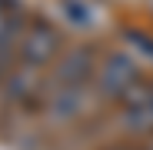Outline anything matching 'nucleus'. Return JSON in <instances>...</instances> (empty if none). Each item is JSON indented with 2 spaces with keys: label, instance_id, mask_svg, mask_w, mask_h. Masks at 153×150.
Wrapping results in <instances>:
<instances>
[{
  "label": "nucleus",
  "instance_id": "obj_1",
  "mask_svg": "<svg viewBox=\"0 0 153 150\" xmlns=\"http://www.w3.org/2000/svg\"><path fill=\"white\" fill-rule=\"evenodd\" d=\"M133 84H137V67L123 54H113L103 63V70H100V87H103V93H120L123 97Z\"/></svg>",
  "mask_w": 153,
  "mask_h": 150
},
{
  "label": "nucleus",
  "instance_id": "obj_2",
  "mask_svg": "<svg viewBox=\"0 0 153 150\" xmlns=\"http://www.w3.org/2000/svg\"><path fill=\"white\" fill-rule=\"evenodd\" d=\"M93 54L90 50H73V54H67L57 67V80L63 87H83V80L90 77V70H93Z\"/></svg>",
  "mask_w": 153,
  "mask_h": 150
},
{
  "label": "nucleus",
  "instance_id": "obj_3",
  "mask_svg": "<svg viewBox=\"0 0 153 150\" xmlns=\"http://www.w3.org/2000/svg\"><path fill=\"white\" fill-rule=\"evenodd\" d=\"M57 54V34L50 27H33L27 37H23V57L30 63H43Z\"/></svg>",
  "mask_w": 153,
  "mask_h": 150
},
{
  "label": "nucleus",
  "instance_id": "obj_4",
  "mask_svg": "<svg viewBox=\"0 0 153 150\" xmlns=\"http://www.w3.org/2000/svg\"><path fill=\"white\" fill-rule=\"evenodd\" d=\"M50 110H53L57 120L73 117L80 110V87H57V93L50 97Z\"/></svg>",
  "mask_w": 153,
  "mask_h": 150
},
{
  "label": "nucleus",
  "instance_id": "obj_5",
  "mask_svg": "<svg viewBox=\"0 0 153 150\" xmlns=\"http://www.w3.org/2000/svg\"><path fill=\"white\" fill-rule=\"evenodd\" d=\"M126 123H130V127H137V130L153 127V97L146 100L143 107H137V110H126Z\"/></svg>",
  "mask_w": 153,
  "mask_h": 150
},
{
  "label": "nucleus",
  "instance_id": "obj_6",
  "mask_svg": "<svg viewBox=\"0 0 153 150\" xmlns=\"http://www.w3.org/2000/svg\"><path fill=\"white\" fill-rule=\"evenodd\" d=\"M13 34H17V17H13L7 7H0V54H4V50L10 47Z\"/></svg>",
  "mask_w": 153,
  "mask_h": 150
},
{
  "label": "nucleus",
  "instance_id": "obj_7",
  "mask_svg": "<svg viewBox=\"0 0 153 150\" xmlns=\"http://www.w3.org/2000/svg\"><path fill=\"white\" fill-rule=\"evenodd\" d=\"M67 17L76 20V23H90V13L83 10V4H76V0H67Z\"/></svg>",
  "mask_w": 153,
  "mask_h": 150
}]
</instances>
